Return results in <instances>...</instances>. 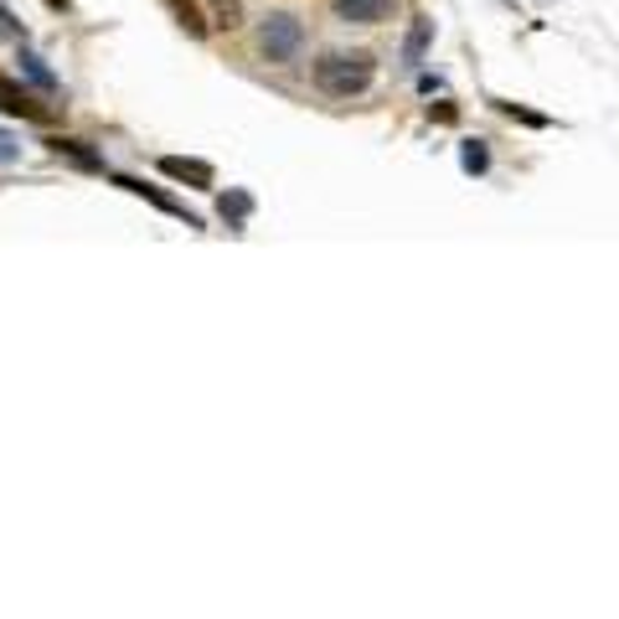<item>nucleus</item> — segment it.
<instances>
[{
    "instance_id": "nucleus-5",
    "label": "nucleus",
    "mask_w": 619,
    "mask_h": 619,
    "mask_svg": "<svg viewBox=\"0 0 619 619\" xmlns=\"http://www.w3.org/2000/svg\"><path fill=\"white\" fill-rule=\"evenodd\" d=\"M161 176L176 186H192V192H212L217 186V171L207 161H192V155H161Z\"/></svg>"
},
{
    "instance_id": "nucleus-16",
    "label": "nucleus",
    "mask_w": 619,
    "mask_h": 619,
    "mask_svg": "<svg viewBox=\"0 0 619 619\" xmlns=\"http://www.w3.org/2000/svg\"><path fill=\"white\" fill-rule=\"evenodd\" d=\"M429 120H434V124H454V120H460V109H454V104H429Z\"/></svg>"
},
{
    "instance_id": "nucleus-15",
    "label": "nucleus",
    "mask_w": 619,
    "mask_h": 619,
    "mask_svg": "<svg viewBox=\"0 0 619 619\" xmlns=\"http://www.w3.org/2000/svg\"><path fill=\"white\" fill-rule=\"evenodd\" d=\"M0 42H27V27H21L16 11H6V6H0Z\"/></svg>"
},
{
    "instance_id": "nucleus-12",
    "label": "nucleus",
    "mask_w": 619,
    "mask_h": 619,
    "mask_svg": "<svg viewBox=\"0 0 619 619\" xmlns=\"http://www.w3.org/2000/svg\"><path fill=\"white\" fill-rule=\"evenodd\" d=\"M460 171H465V176H485V171H491L485 140H465V145H460Z\"/></svg>"
},
{
    "instance_id": "nucleus-6",
    "label": "nucleus",
    "mask_w": 619,
    "mask_h": 619,
    "mask_svg": "<svg viewBox=\"0 0 619 619\" xmlns=\"http://www.w3.org/2000/svg\"><path fill=\"white\" fill-rule=\"evenodd\" d=\"M331 11L347 27H378V21H388L398 11V0H331Z\"/></svg>"
},
{
    "instance_id": "nucleus-9",
    "label": "nucleus",
    "mask_w": 619,
    "mask_h": 619,
    "mask_svg": "<svg viewBox=\"0 0 619 619\" xmlns=\"http://www.w3.org/2000/svg\"><path fill=\"white\" fill-rule=\"evenodd\" d=\"M166 11L176 16V27H182L186 37H192V42H202V37H207V31H212L207 11H202L197 0H166Z\"/></svg>"
},
{
    "instance_id": "nucleus-11",
    "label": "nucleus",
    "mask_w": 619,
    "mask_h": 619,
    "mask_svg": "<svg viewBox=\"0 0 619 619\" xmlns=\"http://www.w3.org/2000/svg\"><path fill=\"white\" fill-rule=\"evenodd\" d=\"M429 42H434V21H429V16H419V21H413V31H409V42H403V68H419L423 52H429Z\"/></svg>"
},
{
    "instance_id": "nucleus-7",
    "label": "nucleus",
    "mask_w": 619,
    "mask_h": 619,
    "mask_svg": "<svg viewBox=\"0 0 619 619\" xmlns=\"http://www.w3.org/2000/svg\"><path fill=\"white\" fill-rule=\"evenodd\" d=\"M42 145H47L52 155H62V161H73L78 171H93V176H109L104 155H99V151H89L83 140H73V135H52V140H42Z\"/></svg>"
},
{
    "instance_id": "nucleus-4",
    "label": "nucleus",
    "mask_w": 619,
    "mask_h": 619,
    "mask_svg": "<svg viewBox=\"0 0 619 619\" xmlns=\"http://www.w3.org/2000/svg\"><path fill=\"white\" fill-rule=\"evenodd\" d=\"M109 182L120 186V192H130V197H140V202H151V207H161L166 217H176V223H186L192 233H202V217H197V212H186V202H176L171 192H161V186L140 182V176H114V171H109Z\"/></svg>"
},
{
    "instance_id": "nucleus-14",
    "label": "nucleus",
    "mask_w": 619,
    "mask_h": 619,
    "mask_svg": "<svg viewBox=\"0 0 619 619\" xmlns=\"http://www.w3.org/2000/svg\"><path fill=\"white\" fill-rule=\"evenodd\" d=\"M491 104L501 109V114H506V120H522V124H532V130H547V114H532V109H522V104H506V99H491Z\"/></svg>"
},
{
    "instance_id": "nucleus-2",
    "label": "nucleus",
    "mask_w": 619,
    "mask_h": 619,
    "mask_svg": "<svg viewBox=\"0 0 619 619\" xmlns=\"http://www.w3.org/2000/svg\"><path fill=\"white\" fill-rule=\"evenodd\" d=\"M305 47V21L289 11H269L258 21V52L269 62H295Z\"/></svg>"
},
{
    "instance_id": "nucleus-10",
    "label": "nucleus",
    "mask_w": 619,
    "mask_h": 619,
    "mask_svg": "<svg viewBox=\"0 0 619 619\" xmlns=\"http://www.w3.org/2000/svg\"><path fill=\"white\" fill-rule=\"evenodd\" d=\"M217 217H223V223L233 227V233H243V223L254 217V197L233 186V192H223V197H217Z\"/></svg>"
},
{
    "instance_id": "nucleus-8",
    "label": "nucleus",
    "mask_w": 619,
    "mask_h": 619,
    "mask_svg": "<svg viewBox=\"0 0 619 619\" xmlns=\"http://www.w3.org/2000/svg\"><path fill=\"white\" fill-rule=\"evenodd\" d=\"M16 73L27 78L31 89H42L47 99H58V73H52V68H47V62L37 58V52H31L27 42H21V58H16Z\"/></svg>"
},
{
    "instance_id": "nucleus-13",
    "label": "nucleus",
    "mask_w": 619,
    "mask_h": 619,
    "mask_svg": "<svg viewBox=\"0 0 619 619\" xmlns=\"http://www.w3.org/2000/svg\"><path fill=\"white\" fill-rule=\"evenodd\" d=\"M212 27L238 31L243 27V0H212Z\"/></svg>"
},
{
    "instance_id": "nucleus-17",
    "label": "nucleus",
    "mask_w": 619,
    "mask_h": 619,
    "mask_svg": "<svg viewBox=\"0 0 619 619\" xmlns=\"http://www.w3.org/2000/svg\"><path fill=\"white\" fill-rule=\"evenodd\" d=\"M0 161H16V145H11V135H0Z\"/></svg>"
},
{
    "instance_id": "nucleus-3",
    "label": "nucleus",
    "mask_w": 619,
    "mask_h": 619,
    "mask_svg": "<svg viewBox=\"0 0 619 619\" xmlns=\"http://www.w3.org/2000/svg\"><path fill=\"white\" fill-rule=\"evenodd\" d=\"M0 114H11V120H31V124H52L62 114V104H47L42 89H27V83H16V78L0 73Z\"/></svg>"
},
{
    "instance_id": "nucleus-1",
    "label": "nucleus",
    "mask_w": 619,
    "mask_h": 619,
    "mask_svg": "<svg viewBox=\"0 0 619 619\" xmlns=\"http://www.w3.org/2000/svg\"><path fill=\"white\" fill-rule=\"evenodd\" d=\"M372 78H378V62L372 52H326L316 62V89L331 93V99H357V93L372 89Z\"/></svg>"
},
{
    "instance_id": "nucleus-18",
    "label": "nucleus",
    "mask_w": 619,
    "mask_h": 619,
    "mask_svg": "<svg viewBox=\"0 0 619 619\" xmlns=\"http://www.w3.org/2000/svg\"><path fill=\"white\" fill-rule=\"evenodd\" d=\"M47 6H52V11H68V6H73V0H47Z\"/></svg>"
}]
</instances>
